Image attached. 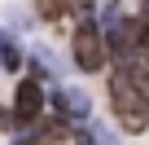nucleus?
<instances>
[{
    "label": "nucleus",
    "mask_w": 149,
    "mask_h": 145,
    "mask_svg": "<svg viewBox=\"0 0 149 145\" xmlns=\"http://www.w3.org/2000/svg\"><path fill=\"white\" fill-rule=\"evenodd\" d=\"M105 101H110L114 127H118L123 136L149 132V88H145L136 75L110 66V70H105Z\"/></svg>",
    "instance_id": "obj_1"
},
{
    "label": "nucleus",
    "mask_w": 149,
    "mask_h": 145,
    "mask_svg": "<svg viewBox=\"0 0 149 145\" xmlns=\"http://www.w3.org/2000/svg\"><path fill=\"white\" fill-rule=\"evenodd\" d=\"M66 53H70V66L79 70V75H88V79L110 70V57H105V31L97 27V18H92V22H74Z\"/></svg>",
    "instance_id": "obj_2"
},
{
    "label": "nucleus",
    "mask_w": 149,
    "mask_h": 145,
    "mask_svg": "<svg viewBox=\"0 0 149 145\" xmlns=\"http://www.w3.org/2000/svg\"><path fill=\"white\" fill-rule=\"evenodd\" d=\"M44 92H48V88H44L40 79H31V75H22V79L13 84V97H9L13 132H26V127H35V123H40V114H48Z\"/></svg>",
    "instance_id": "obj_3"
},
{
    "label": "nucleus",
    "mask_w": 149,
    "mask_h": 145,
    "mask_svg": "<svg viewBox=\"0 0 149 145\" xmlns=\"http://www.w3.org/2000/svg\"><path fill=\"white\" fill-rule=\"evenodd\" d=\"M44 101H48V110H53V114H61L70 127H84V123L97 114L92 92H88V88H79V84H53V88L44 92Z\"/></svg>",
    "instance_id": "obj_4"
},
{
    "label": "nucleus",
    "mask_w": 149,
    "mask_h": 145,
    "mask_svg": "<svg viewBox=\"0 0 149 145\" xmlns=\"http://www.w3.org/2000/svg\"><path fill=\"white\" fill-rule=\"evenodd\" d=\"M22 75L40 79L44 88H53V84H66V75H70V57H61L53 44L26 40V66H22Z\"/></svg>",
    "instance_id": "obj_5"
},
{
    "label": "nucleus",
    "mask_w": 149,
    "mask_h": 145,
    "mask_svg": "<svg viewBox=\"0 0 149 145\" xmlns=\"http://www.w3.org/2000/svg\"><path fill=\"white\" fill-rule=\"evenodd\" d=\"M22 66H26V40L0 27V75H22Z\"/></svg>",
    "instance_id": "obj_6"
},
{
    "label": "nucleus",
    "mask_w": 149,
    "mask_h": 145,
    "mask_svg": "<svg viewBox=\"0 0 149 145\" xmlns=\"http://www.w3.org/2000/svg\"><path fill=\"white\" fill-rule=\"evenodd\" d=\"M35 132L44 136V145H66L74 127H70V123H66L61 114H53V110H48V114H40V123H35Z\"/></svg>",
    "instance_id": "obj_7"
},
{
    "label": "nucleus",
    "mask_w": 149,
    "mask_h": 145,
    "mask_svg": "<svg viewBox=\"0 0 149 145\" xmlns=\"http://www.w3.org/2000/svg\"><path fill=\"white\" fill-rule=\"evenodd\" d=\"M26 9L35 13V22H48V27H61L66 22V0H31Z\"/></svg>",
    "instance_id": "obj_8"
},
{
    "label": "nucleus",
    "mask_w": 149,
    "mask_h": 145,
    "mask_svg": "<svg viewBox=\"0 0 149 145\" xmlns=\"http://www.w3.org/2000/svg\"><path fill=\"white\" fill-rule=\"evenodd\" d=\"M0 27H9L13 35H26V31H35V13L22 9V5H13V9L5 13V22H0Z\"/></svg>",
    "instance_id": "obj_9"
},
{
    "label": "nucleus",
    "mask_w": 149,
    "mask_h": 145,
    "mask_svg": "<svg viewBox=\"0 0 149 145\" xmlns=\"http://www.w3.org/2000/svg\"><path fill=\"white\" fill-rule=\"evenodd\" d=\"M97 5H101V0H66V18L92 22V18H97Z\"/></svg>",
    "instance_id": "obj_10"
},
{
    "label": "nucleus",
    "mask_w": 149,
    "mask_h": 145,
    "mask_svg": "<svg viewBox=\"0 0 149 145\" xmlns=\"http://www.w3.org/2000/svg\"><path fill=\"white\" fill-rule=\"evenodd\" d=\"M9 145H44V136H40L35 127H26V132H13V136H9Z\"/></svg>",
    "instance_id": "obj_11"
},
{
    "label": "nucleus",
    "mask_w": 149,
    "mask_h": 145,
    "mask_svg": "<svg viewBox=\"0 0 149 145\" xmlns=\"http://www.w3.org/2000/svg\"><path fill=\"white\" fill-rule=\"evenodd\" d=\"M127 75H136V79H140V84L149 88V53H145V57H140V62H136V66L127 70Z\"/></svg>",
    "instance_id": "obj_12"
},
{
    "label": "nucleus",
    "mask_w": 149,
    "mask_h": 145,
    "mask_svg": "<svg viewBox=\"0 0 149 145\" xmlns=\"http://www.w3.org/2000/svg\"><path fill=\"white\" fill-rule=\"evenodd\" d=\"M70 145H101V141H97L88 127H74V132H70Z\"/></svg>",
    "instance_id": "obj_13"
},
{
    "label": "nucleus",
    "mask_w": 149,
    "mask_h": 145,
    "mask_svg": "<svg viewBox=\"0 0 149 145\" xmlns=\"http://www.w3.org/2000/svg\"><path fill=\"white\" fill-rule=\"evenodd\" d=\"M136 5H140V9H149V0H136Z\"/></svg>",
    "instance_id": "obj_14"
}]
</instances>
